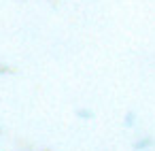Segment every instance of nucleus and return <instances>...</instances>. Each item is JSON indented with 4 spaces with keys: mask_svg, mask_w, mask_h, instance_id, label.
Masks as SVG:
<instances>
[]
</instances>
